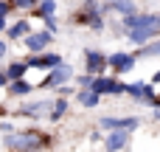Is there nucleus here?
Returning a JSON list of instances; mask_svg holds the SVG:
<instances>
[{"label":"nucleus","mask_w":160,"mask_h":152,"mask_svg":"<svg viewBox=\"0 0 160 152\" xmlns=\"http://www.w3.org/2000/svg\"><path fill=\"white\" fill-rule=\"evenodd\" d=\"M124 25H127V34L135 45H149L155 31L158 28V14H132V17H124Z\"/></svg>","instance_id":"f257e3e1"},{"label":"nucleus","mask_w":160,"mask_h":152,"mask_svg":"<svg viewBox=\"0 0 160 152\" xmlns=\"http://www.w3.org/2000/svg\"><path fill=\"white\" fill-rule=\"evenodd\" d=\"M48 144H51V138L42 135V133H17V135L6 138V147L11 152H37Z\"/></svg>","instance_id":"f03ea898"},{"label":"nucleus","mask_w":160,"mask_h":152,"mask_svg":"<svg viewBox=\"0 0 160 152\" xmlns=\"http://www.w3.org/2000/svg\"><path fill=\"white\" fill-rule=\"evenodd\" d=\"M127 93H129L135 102H143V104H149V107H160V99L155 96L152 85H143V82H132V85H127Z\"/></svg>","instance_id":"7ed1b4c3"},{"label":"nucleus","mask_w":160,"mask_h":152,"mask_svg":"<svg viewBox=\"0 0 160 152\" xmlns=\"http://www.w3.org/2000/svg\"><path fill=\"white\" fill-rule=\"evenodd\" d=\"M107 62H110V68H112V73H129L132 68H135V54H127V51H115V54H110L107 56Z\"/></svg>","instance_id":"20e7f679"},{"label":"nucleus","mask_w":160,"mask_h":152,"mask_svg":"<svg viewBox=\"0 0 160 152\" xmlns=\"http://www.w3.org/2000/svg\"><path fill=\"white\" fill-rule=\"evenodd\" d=\"M90 90H96L98 96H121V93H127V85L118 82V79H104V76H98Z\"/></svg>","instance_id":"39448f33"},{"label":"nucleus","mask_w":160,"mask_h":152,"mask_svg":"<svg viewBox=\"0 0 160 152\" xmlns=\"http://www.w3.org/2000/svg\"><path fill=\"white\" fill-rule=\"evenodd\" d=\"M84 65H87V73H90V76H98L101 71L110 68L107 56H104L101 51H96V48H87V51H84Z\"/></svg>","instance_id":"423d86ee"},{"label":"nucleus","mask_w":160,"mask_h":152,"mask_svg":"<svg viewBox=\"0 0 160 152\" xmlns=\"http://www.w3.org/2000/svg\"><path fill=\"white\" fill-rule=\"evenodd\" d=\"M25 65L28 68H39V71H56V68H62V56L59 54H42V56H28L25 59Z\"/></svg>","instance_id":"0eeeda50"},{"label":"nucleus","mask_w":160,"mask_h":152,"mask_svg":"<svg viewBox=\"0 0 160 152\" xmlns=\"http://www.w3.org/2000/svg\"><path fill=\"white\" fill-rule=\"evenodd\" d=\"M70 76H73V68H70V65H62V68L51 71V73L39 82V87H59V90H62V87H65V82H68Z\"/></svg>","instance_id":"6e6552de"},{"label":"nucleus","mask_w":160,"mask_h":152,"mask_svg":"<svg viewBox=\"0 0 160 152\" xmlns=\"http://www.w3.org/2000/svg\"><path fill=\"white\" fill-rule=\"evenodd\" d=\"M98 124H101L104 130H110V133H115V130H127V133H132L141 121H138L135 116H127V118H112V116H104Z\"/></svg>","instance_id":"1a4fd4ad"},{"label":"nucleus","mask_w":160,"mask_h":152,"mask_svg":"<svg viewBox=\"0 0 160 152\" xmlns=\"http://www.w3.org/2000/svg\"><path fill=\"white\" fill-rule=\"evenodd\" d=\"M53 110V102L48 99H39V102H31V104H22L14 116H25V118H39L42 113H51Z\"/></svg>","instance_id":"9d476101"},{"label":"nucleus","mask_w":160,"mask_h":152,"mask_svg":"<svg viewBox=\"0 0 160 152\" xmlns=\"http://www.w3.org/2000/svg\"><path fill=\"white\" fill-rule=\"evenodd\" d=\"M51 39H53V34L51 31H37V34H31V37H25L22 42H25V51H31L34 56L45 48V45H51Z\"/></svg>","instance_id":"9b49d317"},{"label":"nucleus","mask_w":160,"mask_h":152,"mask_svg":"<svg viewBox=\"0 0 160 152\" xmlns=\"http://www.w3.org/2000/svg\"><path fill=\"white\" fill-rule=\"evenodd\" d=\"M127 141H129V133H127V130H115V133L107 135L104 147H107V152H118V149L127 147Z\"/></svg>","instance_id":"f8f14e48"},{"label":"nucleus","mask_w":160,"mask_h":152,"mask_svg":"<svg viewBox=\"0 0 160 152\" xmlns=\"http://www.w3.org/2000/svg\"><path fill=\"white\" fill-rule=\"evenodd\" d=\"M107 8H112V11H118V14H124V17L138 14V8H135V3H132V0H110V6H107Z\"/></svg>","instance_id":"ddd939ff"},{"label":"nucleus","mask_w":160,"mask_h":152,"mask_svg":"<svg viewBox=\"0 0 160 152\" xmlns=\"http://www.w3.org/2000/svg\"><path fill=\"white\" fill-rule=\"evenodd\" d=\"M25 37H31V28L25 20H17L14 25H8V39H25Z\"/></svg>","instance_id":"4468645a"},{"label":"nucleus","mask_w":160,"mask_h":152,"mask_svg":"<svg viewBox=\"0 0 160 152\" xmlns=\"http://www.w3.org/2000/svg\"><path fill=\"white\" fill-rule=\"evenodd\" d=\"M25 71H28L25 62H11L6 68V76H8V82H20V79H25Z\"/></svg>","instance_id":"2eb2a0df"},{"label":"nucleus","mask_w":160,"mask_h":152,"mask_svg":"<svg viewBox=\"0 0 160 152\" xmlns=\"http://www.w3.org/2000/svg\"><path fill=\"white\" fill-rule=\"evenodd\" d=\"M34 90V85L31 82H25V79H20V82H11L8 85V96H28Z\"/></svg>","instance_id":"dca6fc26"},{"label":"nucleus","mask_w":160,"mask_h":152,"mask_svg":"<svg viewBox=\"0 0 160 152\" xmlns=\"http://www.w3.org/2000/svg\"><path fill=\"white\" fill-rule=\"evenodd\" d=\"M65 113H68V99L65 96H59L56 102H53V110H51V121H59V118H65Z\"/></svg>","instance_id":"f3484780"},{"label":"nucleus","mask_w":160,"mask_h":152,"mask_svg":"<svg viewBox=\"0 0 160 152\" xmlns=\"http://www.w3.org/2000/svg\"><path fill=\"white\" fill-rule=\"evenodd\" d=\"M37 14H39L42 20H53V14H56V0H42V3L37 6Z\"/></svg>","instance_id":"a211bd4d"},{"label":"nucleus","mask_w":160,"mask_h":152,"mask_svg":"<svg viewBox=\"0 0 160 152\" xmlns=\"http://www.w3.org/2000/svg\"><path fill=\"white\" fill-rule=\"evenodd\" d=\"M79 102H82L84 107H96V104L101 102V96H98L96 90H79Z\"/></svg>","instance_id":"6ab92c4d"},{"label":"nucleus","mask_w":160,"mask_h":152,"mask_svg":"<svg viewBox=\"0 0 160 152\" xmlns=\"http://www.w3.org/2000/svg\"><path fill=\"white\" fill-rule=\"evenodd\" d=\"M138 56H160V39H152L149 45H143L138 51Z\"/></svg>","instance_id":"aec40b11"},{"label":"nucleus","mask_w":160,"mask_h":152,"mask_svg":"<svg viewBox=\"0 0 160 152\" xmlns=\"http://www.w3.org/2000/svg\"><path fill=\"white\" fill-rule=\"evenodd\" d=\"M37 3H42V0H14V8H34Z\"/></svg>","instance_id":"412c9836"},{"label":"nucleus","mask_w":160,"mask_h":152,"mask_svg":"<svg viewBox=\"0 0 160 152\" xmlns=\"http://www.w3.org/2000/svg\"><path fill=\"white\" fill-rule=\"evenodd\" d=\"M11 8H14V3H8V0H0V17H3V20H6V14H8Z\"/></svg>","instance_id":"4be33fe9"},{"label":"nucleus","mask_w":160,"mask_h":152,"mask_svg":"<svg viewBox=\"0 0 160 152\" xmlns=\"http://www.w3.org/2000/svg\"><path fill=\"white\" fill-rule=\"evenodd\" d=\"M6 85H11V82H8V76H6V71H0V87H6Z\"/></svg>","instance_id":"5701e85b"},{"label":"nucleus","mask_w":160,"mask_h":152,"mask_svg":"<svg viewBox=\"0 0 160 152\" xmlns=\"http://www.w3.org/2000/svg\"><path fill=\"white\" fill-rule=\"evenodd\" d=\"M6 51H8V45H6V42H3V39H0V59H3V56H6Z\"/></svg>","instance_id":"b1692460"},{"label":"nucleus","mask_w":160,"mask_h":152,"mask_svg":"<svg viewBox=\"0 0 160 152\" xmlns=\"http://www.w3.org/2000/svg\"><path fill=\"white\" fill-rule=\"evenodd\" d=\"M152 85H160V71L155 73V79H152Z\"/></svg>","instance_id":"393cba45"},{"label":"nucleus","mask_w":160,"mask_h":152,"mask_svg":"<svg viewBox=\"0 0 160 152\" xmlns=\"http://www.w3.org/2000/svg\"><path fill=\"white\" fill-rule=\"evenodd\" d=\"M0 31H6V20L3 17H0Z\"/></svg>","instance_id":"a878e982"},{"label":"nucleus","mask_w":160,"mask_h":152,"mask_svg":"<svg viewBox=\"0 0 160 152\" xmlns=\"http://www.w3.org/2000/svg\"><path fill=\"white\" fill-rule=\"evenodd\" d=\"M158 28H160V14H158Z\"/></svg>","instance_id":"bb28decb"}]
</instances>
